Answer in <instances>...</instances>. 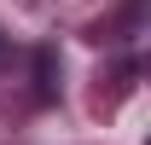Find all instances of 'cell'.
Returning <instances> with one entry per match:
<instances>
[]
</instances>
